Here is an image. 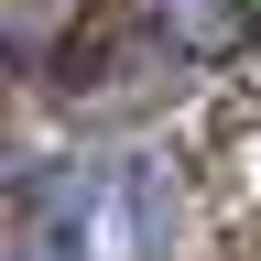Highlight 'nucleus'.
Returning <instances> with one entry per match:
<instances>
[{"label": "nucleus", "instance_id": "obj_1", "mask_svg": "<svg viewBox=\"0 0 261 261\" xmlns=\"http://www.w3.org/2000/svg\"><path fill=\"white\" fill-rule=\"evenodd\" d=\"M240 11H250V0H152V33L174 55H218L228 33H240Z\"/></svg>", "mask_w": 261, "mask_h": 261}, {"label": "nucleus", "instance_id": "obj_2", "mask_svg": "<svg viewBox=\"0 0 261 261\" xmlns=\"http://www.w3.org/2000/svg\"><path fill=\"white\" fill-rule=\"evenodd\" d=\"M11 261H55V250H44V240H22V250H11Z\"/></svg>", "mask_w": 261, "mask_h": 261}]
</instances>
